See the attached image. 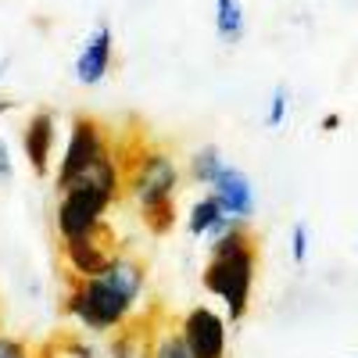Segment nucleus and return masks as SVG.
<instances>
[{
    "label": "nucleus",
    "mask_w": 358,
    "mask_h": 358,
    "mask_svg": "<svg viewBox=\"0 0 358 358\" xmlns=\"http://www.w3.org/2000/svg\"><path fill=\"white\" fill-rule=\"evenodd\" d=\"M143 283H147V265L136 255L122 251L108 273L94 280L65 276L62 312L94 334H111L136 312L140 297H143Z\"/></svg>",
    "instance_id": "obj_1"
},
{
    "label": "nucleus",
    "mask_w": 358,
    "mask_h": 358,
    "mask_svg": "<svg viewBox=\"0 0 358 358\" xmlns=\"http://www.w3.org/2000/svg\"><path fill=\"white\" fill-rule=\"evenodd\" d=\"M262 265V244L251 229V222H236L226 236L208 244V262L201 283L208 294H215L226 305V322L241 326L244 315L251 312V294Z\"/></svg>",
    "instance_id": "obj_2"
},
{
    "label": "nucleus",
    "mask_w": 358,
    "mask_h": 358,
    "mask_svg": "<svg viewBox=\"0 0 358 358\" xmlns=\"http://www.w3.org/2000/svg\"><path fill=\"white\" fill-rule=\"evenodd\" d=\"M179 183H183V176H179L176 158L165 151V147L147 143L143 155L136 158V165L126 172V197L136 204V212H143V208L176 201Z\"/></svg>",
    "instance_id": "obj_3"
},
{
    "label": "nucleus",
    "mask_w": 358,
    "mask_h": 358,
    "mask_svg": "<svg viewBox=\"0 0 358 358\" xmlns=\"http://www.w3.org/2000/svg\"><path fill=\"white\" fill-rule=\"evenodd\" d=\"M108 151H111V140H108V129H104L101 118L86 115V111L72 115V129H69L65 155H62V165H57V172H54L57 194L72 190Z\"/></svg>",
    "instance_id": "obj_4"
},
{
    "label": "nucleus",
    "mask_w": 358,
    "mask_h": 358,
    "mask_svg": "<svg viewBox=\"0 0 358 358\" xmlns=\"http://www.w3.org/2000/svg\"><path fill=\"white\" fill-rule=\"evenodd\" d=\"M118 255H122V244L115 241V233L104 222L90 236L57 244V268H62V276H72V280H94V276L108 273L118 262Z\"/></svg>",
    "instance_id": "obj_5"
},
{
    "label": "nucleus",
    "mask_w": 358,
    "mask_h": 358,
    "mask_svg": "<svg viewBox=\"0 0 358 358\" xmlns=\"http://www.w3.org/2000/svg\"><path fill=\"white\" fill-rule=\"evenodd\" d=\"M190 351L197 358H226V344H229V322L226 315H219L208 305H194L183 319H179Z\"/></svg>",
    "instance_id": "obj_6"
},
{
    "label": "nucleus",
    "mask_w": 358,
    "mask_h": 358,
    "mask_svg": "<svg viewBox=\"0 0 358 358\" xmlns=\"http://www.w3.org/2000/svg\"><path fill=\"white\" fill-rule=\"evenodd\" d=\"M54 140H57V118H54V111L36 108L33 115H29L25 129H22V151H25V162H29V169H33L36 179L50 176Z\"/></svg>",
    "instance_id": "obj_7"
},
{
    "label": "nucleus",
    "mask_w": 358,
    "mask_h": 358,
    "mask_svg": "<svg viewBox=\"0 0 358 358\" xmlns=\"http://www.w3.org/2000/svg\"><path fill=\"white\" fill-rule=\"evenodd\" d=\"M111 62H115V40H111V25L101 22L90 40L83 43L79 57H76V79L83 86H97L108 72H111Z\"/></svg>",
    "instance_id": "obj_8"
},
{
    "label": "nucleus",
    "mask_w": 358,
    "mask_h": 358,
    "mask_svg": "<svg viewBox=\"0 0 358 358\" xmlns=\"http://www.w3.org/2000/svg\"><path fill=\"white\" fill-rule=\"evenodd\" d=\"M208 194H215L226 208V215L236 219V222H251L255 215V187H251V179L241 172V169H233L226 165L222 176L215 179L212 187H208Z\"/></svg>",
    "instance_id": "obj_9"
},
{
    "label": "nucleus",
    "mask_w": 358,
    "mask_h": 358,
    "mask_svg": "<svg viewBox=\"0 0 358 358\" xmlns=\"http://www.w3.org/2000/svg\"><path fill=\"white\" fill-rule=\"evenodd\" d=\"M143 358H197V355L190 351L183 330L176 322V326H162V330L151 334V341L143 348Z\"/></svg>",
    "instance_id": "obj_10"
},
{
    "label": "nucleus",
    "mask_w": 358,
    "mask_h": 358,
    "mask_svg": "<svg viewBox=\"0 0 358 358\" xmlns=\"http://www.w3.org/2000/svg\"><path fill=\"white\" fill-rule=\"evenodd\" d=\"M222 169H226V162H222V151L215 143L197 147V151L190 155V162H187V176H190V183H197V187H212L215 179L222 176Z\"/></svg>",
    "instance_id": "obj_11"
},
{
    "label": "nucleus",
    "mask_w": 358,
    "mask_h": 358,
    "mask_svg": "<svg viewBox=\"0 0 358 358\" xmlns=\"http://www.w3.org/2000/svg\"><path fill=\"white\" fill-rule=\"evenodd\" d=\"M222 219H226L222 201H219L215 194H204V197H197V201H194V208H190V215H187V229H190V236H204V241H208V233H212Z\"/></svg>",
    "instance_id": "obj_12"
},
{
    "label": "nucleus",
    "mask_w": 358,
    "mask_h": 358,
    "mask_svg": "<svg viewBox=\"0 0 358 358\" xmlns=\"http://www.w3.org/2000/svg\"><path fill=\"white\" fill-rule=\"evenodd\" d=\"M215 33L229 47L244 40V4L241 0H215Z\"/></svg>",
    "instance_id": "obj_13"
},
{
    "label": "nucleus",
    "mask_w": 358,
    "mask_h": 358,
    "mask_svg": "<svg viewBox=\"0 0 358 358\" xmlns=\"http://www.w3.org/2000/svg\"><path fill=\"white\" fill-rule=\"evenodd\" d=\"M287 104H290V90L280 83V86L273 90V101H268V115H265V126H268V129H280V126H283Z\"/></svg>",
    "instance_id": "obj_14"
},
{
    "label": "nucleus",
    "mask_w": 358,
    "mask_h": 358,
    "mask_svg": "<svg viewBox=\"0 0 358 358\" xmlns=\"http://www.w3.org/2000/svg\"><path fill=\"white\" fill-rule=\"evenodd\" d=\"M0 358H43V355H36V348L29 344L25 337L0 334Z\"/></svg>",
    "instance_id": "obj_15"
},
{
    "label": "nucleus",
    "mask_w": 358,
    "mask_h": 358,
    "mask_svg": "<svg viewBox=\"0 0 358 358\" xmlns=\"http://www.w3.org/2000/svg\"><path fill=\"white\" fill-rule=\"evenodd\" d=\"M290 258H294V265L308 262V226L305 222H294V229H290Z\"/></svg>",
    "instance_id": "obj_16"
},
{
    "label": "nucleus",
    "mask_w": 358,
    "mask_h": 358,
    "mask_svg": "<svg viewBox=\"0 0 358 358\" xmlns=\"http://www.w3.org/2000/svg\"><path fill=\"white\" fill-rule=\"evenodd\" d=\"M15 165H11V151H8V140L0 136V179H11Z\"/></svg>",
    "instance_id": "obj_17"
},
{
    "label": "nucleus",
    "mask_w": 358,
    "mask_h": 358,
    "mask_svg": "<svg viewBox=\"0 0 358 358\" xmlns=\"http://www.w3.org/2000/svg\"><path fill=\"white\" fill-rule=\"evenodd\" d=\"M341 122H344V118H341L337 111H330V115H322L319 129H322V133H337V129H341Z\"/></svg>",
    "instance_id": "obj_18"
},
{
    "label": "nucleus",
    "mask_w": 358,
    "mask_h": 358,
    "mask_svg": "<svg viewBox=\"0 0 358 358\" xmlns=\"http://www.w3.org/2000/svg\"><path fill=\"white\" fill-rule=\"evenodd\" d=\"M15 104H18L15 97H0V118H4L8 111H15Z\"/></svg>",
    "instance_id": "obj_19"
},
{
    "label": "nucleus",
    "mask_w": 358,
    "mask_h": 358,
    "mask_svg": "<svg viewBox=\"0 0 358 358\" xmlns=\"http://www.w3.org/2000/svg\"><path fill=\"white\" fill-rule=\"evenodd\" d=\"M8 69H11V57H0V79L8 76Z\"/></svg>",
    "instance_id": "obj_20"
}]
</instances>
